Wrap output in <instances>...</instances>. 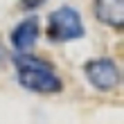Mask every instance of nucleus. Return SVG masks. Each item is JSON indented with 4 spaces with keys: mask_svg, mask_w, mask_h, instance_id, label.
Wrapping results in <instances>:
<instances>
[{
    "mask_svg": "<svg viewBox=\"0 0 124 124\" xmlns=\"http://www.w3.org/2000/svg\"><path fill=\"white\" fill-rule=\"evenodd\" d=\"M47 36L54 43H63V41H75L84 36V25L79 14L72 7H61L50 14L47 18Z\"/></svg>",
    "mask_w": 124,
    "mask_h": 124,
    "instance_id": "f03ea898",
    "label": "nucleus"
},
{
    "mask_svg": "<svg viewBox=\"0 0 124 124\" xmlns=\"http://www.w3.org/2000/svg\"><path fill=\"white\" fill-rule=\"evenodd\" d=\"M5 61H7V52H5V47L0 45V68L5 65Z\"/></svg>",
    "mask_w": 124,
    "mask_h": 124,
    "instance_id": "0eeeda50",
    "label": "nucleus"
},
{
    "mask_svg": "<svg viewBox=\"0 0 124 124\" xmlns=\"http://www.w3.org/2000/svg\"><path fill=\"white\" fill-rule=\"evenodd\" d=\"M14 65L18 70V84L34 93H59L63 88L61 79L54 75L45 61L30 56V52H18L14 56Z\"/></svg>",
    "mask_w": 124,
    "mask_h": 124,
    "instance_id": "f257e3e1",
    "label": "nucleus"
},
{
    "mask_svg": "<svg viewBox=\"0 0 124 124\" xmlns=\"http://www.w3.org/2000/svg\"><path fill=\"white\" fill-rule=\"evenodd\" d=\"M39 39V18H27L11 32V43L18 52H30Z\"/></svg>",
    "mask_w": 124,
    "mask_h": 124,
    "instance_id": "39448f33",
    "label": "nucleus"
},
{
    "mask_svg": "<svg viewBox=\"0 0 124 124\" xmlns=\"http://www.w3.org/2000/svg\"><path fill=\"white\" fill-rule=\"evenodd\" d=\"M84 72L97 90H113L120 86V68L111 59H93L86 63Z\"/></svg>",
    "mask_w": 124,
    "mask_h": 124,
    "instance_id": "7ed1b4c3",
    "label": "nucleus"
},
{
    "mask_svg": "<svg viewBox=\"0 0 124 124\" xmlns=\"http://www.w3.org/2000/svg\"><path fill=\"white\" fill-rule=\"evenodd\" d=\"M95 16L104 25L120 30L124 25V0H95Z\"/></svg>",
    "mask_w": 124,
    "mask_h": 124,
    "instance_id": "20e7f679",
    "label": "nucleus"
},
{
    "mask_svg": "<svg viewBox=\"0 0 124 124\" xmlns=\"http://www.w3.org/2000/svg\"><path fill=\"white\" fill-rule=\"evenodd\" d=\"M45 0H23V7L25 9H36V7H41Z\"/></svg>",
    "mask_w": 124,
    "mask_h": 124,
    "instance_id": "423d86ee",
    "label": "nucleus"
}]
</instances>
